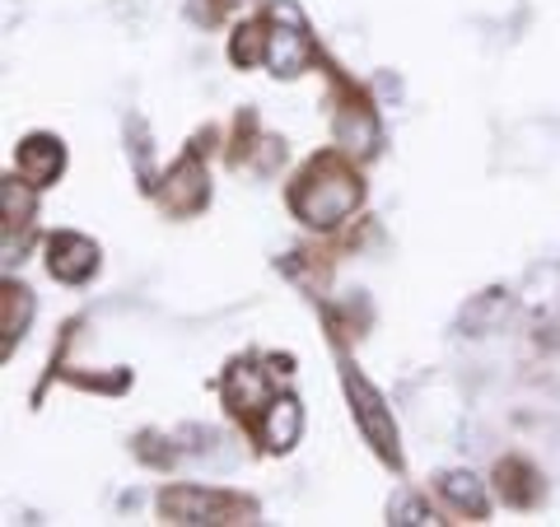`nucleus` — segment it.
I'll return each mask as SVG.
<instances>
[{
	"label": "nucleus",
	"mask_w": 560,
	"mask_h": 527,
	"mask_svg": "<svg viewBox=\"0 0 560 527\" xmlns=\"http://www.w3.org/2000/svg\"><path fill=\"white\" fill-rule=\"evenodd\" d=\"M364 201V183L341 154H318L290 187V210L308 230H337Z\"/></svg>",
	"instance_id": "obj_1"
},
{
	"label": "nucleus",
	"mask_w": 560,
	"mask_h": 527,
	"mask_svg": "<svg viewBox=\"0 0 560 527\" xmlns=\"http://www.w3.org/2000/svg\"><path fill=\"white\" fill-rule=\"evenodd\" d=\"M341 378H346V397H350V415H355V425L360 434L374 444V453L388 467H401V444H397V425H393V411H388V401L378 397V388L370 378L360 374L355 364H346L341 368Z\"/></svg>",
	"instance_id": "obj_2"
},
{
	"label": "nucleus",
	"mask_w": 560,
	"mask_h": 527,
	"mask_svg": "<svg viewBox=\"0 0 560 527\" xmlns=\"http://www.w3.org/2000/svg\"><path fill=\"white\" fill-rule=\"evenodd\" d=\"M160 508L168 523H238L248 514V504L224 495V490H206V485H168L160 495Z\"/></svg>",
	"instance_id": "obj_3"
},
{
	"label": "nucleus",
	"mask_w": 560,
	"mask_h": 527,
	"mask_svg": "<svg viewBox=\"0 0 560 527\" xmlns=\"http://www.w3.org/2000/svg\"><path fill=\"white\" fill-rule=\"evenodd\" d=\"M61 168H66V145L57 136L33 131V136H24L20 145H14V173H20L24 187H33V191H43V187L57 183Z\"/></svg>",
	"instance_id": "obj_4"
},
{
	"label": "nucleus",
	"mask_w": 560,
	"mask_h": 527,
	"mask_svg": "<svg viewBox=\"0 0 560 527\" xmlns=\"http://www.w3.org/2000/svg\"><path fill=\"white\" fill-rule=\"evenodd\" d=\"M98 243L84 238V234H51L47 238V271L51 280H61V285H84L94 271H98Z\"/></svg>",
	"instance_id": "obj_5"
},
{
	"label": "nucleus",
	"mask_w": 560,
	"mask_h": 527,
	"mask_svg": "<svg viewBox=\"0 0 560 527\" xmlns=\"http://www.w3.org/2000/svg\"><path fill=\"white\" fill-rule=\"evenodd\" d=\"M164 210H173V215H197V210H206L210 201V178H206V164H201V154H183L178 164L168 168V178H164Z\"/></svg>",
	"instance_id": "obj_6"
},
{
	"label": "nucleus",
	"mask_w": 560,
	"mask_h": 527,
	"mask_svg": "<svg viewBox=\"0 0 560 527\" xmlns=\"http://www.w3.org/2000/svg\"><path fill=\"white\" fill-rule=\"evenodd\" d=\"M220 393H224V407H230L234 415L253 420L257 411H267V401H271V383H267V374H261L257 364L234 360L230 368H224Z\"/></svg>",
	"instance_id": "obj_7"
},
{
	"label": "nucleus",
	"mask_w": 560,
	"mask_h": 527,
	"mask_svg": "<svg viewBox=\"0 0 560 527\" xmlns=\"http://www.w3.org/2000/svg\"><path fill=\"white\" fill-rule=\"evenodd\" d=\"M304 434V407L300 397L280 393L267 401V411H261V444H267V453H290L294 444H300Z\"/></svg>",
	"instance_id": "obj_8"
},
{
	"label": "nucleus",
	"mask_w": 560,
	"mask_h": 527,
	"mask_svg": "<svg viewBox=\"0 0 560 527\" xmlns=\"http://www.w3.org/2000/svg\"><path fill=\"white\" fill-rule=\"evenodd\" d=\"M313 61V47L304 38V24H290V28H276L271 38H267V66L276 80H294V75H304Z\"/></svg>",
	"instance_id": "obj_9"
},
{
	"label": "nucleus",
	"mask_w": 560,
	"mask_h": 527,
	"mask_svg": "<svg viewBox=\"0 0 560 527\" xmlns=\"http://www.w3.org/2000/svg\"><path fill=\"white\" fill-rule=\"evenodd\" d=\"M434 490H440V495L458 508V514H467V518H486L490 514V500H486V485H481L477 471L448 467V471L434 477Z\"/></svg>",
	"instance_id": "obj_10"
},
{
	"label": "nucleus",
	"mask_w": 560,
	"mask_h": 527,
	"mask_svg": "<svg viewBox=\"0 0 560 527\" xmlns=\"http://www.w3.org/2000/svg\"><path fill=\"white\" fill-rule=\"evenodd\" d=\"M495 485H500V500L514 504V508H533L541 495H547V490H541L537 467L523 462V458H504L495 467Z\"/></svg>",
	"instance_id": "obj_11"
},
{
	"label": "nucleus",
	"mask_w": 560,
	"mask_h": 527,
	"mask_svg": "<svg viewBox=\"0 0 560 527\" xmlns=\"http://www.w3.org/2000/svg\"><path fill=\"white\" fill-rule=\"evenodd\" d=\"M337 145L360 154V160H370V154L378 150V117L364 108V103H346V108L337 113Z\"/></svg>",
	"instance_id": "obj_12"
},
{
	"label": "nucleus",
	"mask_w": 560,
	"mask_h": 527,
	"mask_svg": "<svg viewBox=\"0 0 560 527\" xmlns=\"http://www.w3.org/2000/svg\"><path fill=\"white\" fill-rule=\"evenodd\" d=\"M33 308H38L33 294L24 285H14V280H5V290H0V337H5V355L14 350V341H24Z\"/></svg>",
	"instance_id": "obj_13"
},
{
	"label": "nucleus",
	"mask_w": 560,
	"mask_h": 527,
	"mask_svg": "<svg viewBox=\"0 0 560 527\" xmlns=\"http://www.w3.org/2000/svg\"><path fill=\"white\" fill-rule=\"evenodd\" d=\"M504 313H510V294H500V290H490V294H481L477 304H467V313H463V327L467 331H490L495 327Z\"/></svg>",
	"instance_id": "obj_14"
},
{
	"label": "nucleus",
	"mask_w": 560,
	"mask_h": 527,
	"mask_svg": "<svg viewBox=\"0 0 560 527\" xmlns=\"http://www.w3.org/2000/svg\"><path fill=\"white\" fill-rule=\"evenodd\" d=\"M267 38H271V33L261 28V24H243V28L234 33V43H230L234 66H257V61H267Z\"/></svg>",
	"instance_id": "obj_15"
},
{
	"label": "nucleus",
	"mask_w": 560,
	"mask_h": 527,
	"mask_svg": "<svg viewBox=\"0 0 560 527\" xmlns=\"http://www.w3.org/2000/svg\"><path fill=\"white\" fill-rule=\"evenodd\" d=\"M20 183L24 178L0 183V201H5V234H14V224L28 230V220H33V197H28V191H20Z\"/></svg>",
	"instance_id": "obj_16"
},
{
	"label": "nucleus",
	"mask_w": 560,
	"mask_h": 527,
	"mask_svg": "<svg viewBox=\"0 0 560 527\" xmlns=\"http://www.w3.org/2000/svg\"><path fill=\"white\" fill-rule=\"evenodd\" d=\"M388 523H397V527H425V523H440V518H434V508L420 495H397L388 504Z\"/></svg>",
	"instance_id": "obj_17"
},
{
	"label": "nucleus",
	"mask_w": 560,
	"mask_h": 527,
	"mask_svg": "<svg viewBox=\"0 0 560 527\" xmlns=\"http://www.w3.org/2000/svg\"><path fill=\"white\" fill-rule=\"evenodd\" d=\"M127 127L136 131V140H131V150H136V173H140V187H154V160H150V136H145V121L140 117H127Z\"/></svg>",
	"instance_id": "obj_18"
}]
</instances>
